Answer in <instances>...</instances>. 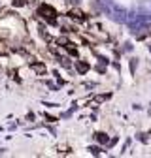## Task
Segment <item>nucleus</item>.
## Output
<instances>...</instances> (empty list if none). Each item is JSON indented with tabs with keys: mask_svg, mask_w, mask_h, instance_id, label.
<instances>
[{
	"mask_svg": "<svg viewBox=\"0 0 151 158\" xmlns=\"http://www.w3.org/2000/svg\"><path fill=\"white\" fill-rule=\"evenodd\" d=\"M94 139L104 145V143H108V135H106L104 132H97V134H94Z\"/></svg>",
	"mask_w": 151,
	"mask_h": 158,
	"instance_id": "obj_6",
	"label": "nucleus"
},
{
	"mask_svg": "<svg viewBox=\"0 0 151 158\" xmlns=\"http://www.w3.org/2000/svg\"><path fill=\"white\" fill-rule=\"evenodd\" d=\"M68 17L70 19H76V21H87V15L80 10H70L68 11Z\"/></svg>",
	"mask_w": 151,
	"mask_h": 158,
	"instance_id": "obj_4",
	"label": "nucleus"
},
{
	"mask_svg": "<svg viewBox=\"0 0 151 158\" xmlns=\"http://www.w3.org/2000/svg\"><path fill=\"white\" fill-rule=\"evenodd\" d=\"M44 118H45L47 123H57V118H55V117H51V115H44Z\"/></svg>",
	"mask_w": 151,
	"mask_h": 158,
	"instance_id": "obj_8",
	"label": "nucleus"
},
{
	"mask_svg": "<svg viewBox=\"0 0 151 158\" xmlns=\"http://www.w3.org/2000/svg\"><path fill=\"white\" fill-rule=\"evenodd\" d=\"M36 15H40L42 19H45L47 23H55L57 21V11L49 4H40V6H38V10H36Z\"/></svg>",
	"mask_w": 151,
	"mask_h": 158,
	"instance_id": "obj_1",
	"label": "nucleus"
},
{
	"mask_svg": "<svg viewBox=\"0 0 151 158\" xmlns=\"http://www.w3.org/2000/svg\"><path fill=\"white\" fill-rule=\"evenodd\" d=\"M28 66H30V70H32L36 75H45V72H47L45 62H42V60H32Z\"/></svg>",
	"mask_w": 151,
	"mask_h": 158,
	"instance_id": "obj_2",
	"label": "nucleus"
},
{
	"mask_svg": "<svg viewBox=\"0 0 151 158\" xmlns=\"http://www.w3.org/2000/svg\"><path fill=\"white\" fill-rule=\"evenodd\" d=\"M76 70H78L80 73H87L89 72V64L83 62V60H76Z\"/></svg>",
	"mask_w": 151,
	"mask_h": 158,
	"instance_id": "obj_5",
	"label": "nucleus"
},
{
	"mask_svg": "<svg viewBox=\"0 0 151 158\" xmlns=\"http://www.w3.org/2000/svg\"><path fill=\"white\" fill-rule=\"evenodd\" d=\"M63 47L66 49V53H68L70 56H76V58H78V47H76L72 42H66V40H63Z\"/></svg>",
	"mask_w": 151,
	"mask_h": 158,
	"instance_id": "obj_3",
	"label": "nucleus"
},
{
	"mask_svg": "<svg viewBox=\"0 0 151 158\" xmlns=\"http://www.w3.org/2000/svg\"><path fill=\"white\" fill-rule=\"evenodd\" d=\"M13 6L23 8V6H27V0H13Z\"/></svg>",
	"mask_w": 151,
	"mask_h": 158,
	"instance_id": "obj_7",
	"label": "nucleus"
}]
</instances>
